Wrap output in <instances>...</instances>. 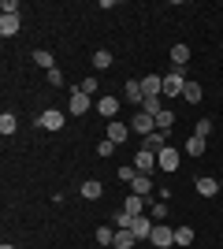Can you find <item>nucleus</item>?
<instances>
[{"instance_id":"f257e3e1","label":"nucleus","mask_w":223,"mask_h":249,"mask_svg":"<svg viewBox=\"0 0 223 249\" xmlns=\"http://www.w3.org/2000/svg\"><path fill=\"white\" fill-rule=\"evenodd\" d=\"M182 89H186V78H182V67H171V71L164 74V93H168V97H182Z\"/></svg>"},{"instance_id":"f03ea898","label":"nucleus","mask_w":223,"mask_h":249,"mask_svg":"<svg viewBox=\"0 0 223 249\" xmlns=\"http://www.w3.org/2000/svg\"><path fill=\"white\" fill-rule=\"evenodd\" d=\"M149 246H153V249H171V246H175V231L164 227V223H156L153 234H149Z\"/></svg>"},{"instance_id":"7ed1b4c3","label":"nucleus","mask_w":223,"mask_h":249,"mask_svg":"<svg viewBox=\"0 0 223 249\" xmlns=\"http://www.w3.org/2000/svg\"><path fill=\"white\" fill-rule=\"evenodd\" d=\"M64 123H67V115L60 112V108H45L41 119H37V126H41V130H64Z\"/></svg>"},{"instance_id":"20e7f679","label":"nucleus","mask_w":223,"mask_h":249,"mask_svg":"<svg viewBox=\"0 0 223 249\" xmlns=\"http://www.w3.org/2000/svg\"><path fill=\"white\" fill-rule=\"evenodd\" d=\"M156 167L160 171H179V149H160L156 153Z\"/></svg>"},{"instance_id":"39448f33","label":"nucleus","mask_w":223,"mask_h":249,"mask_svg":"<svg viewBox=\"0 0 223 249\" xmlns=\"http://www.w3.org/2000/svg\"><path fill=\"white\" fill-rule=\"evenodd\" d=\"M130 130H138V134H153V130H156V119H153V115H145V112H138L134 115V119H130Z\"/></svg>"},{"instance_id":"423d86ee","label":"nucleus","mask_w":223,"mask_h":249,"mask_svg":"<svg viewBox=\"0 0 223 249\" xmlns=\"http://www.w3.org/2000/svg\"><path fill=\"white\" fill-rule=\"evenodd\" d=\"M153 227H156V223H149L145 216H134V219H130V234H134L138 242H145L149 234H153Z\"/></svg>"},{"instance_id":"0eeeda50","label":"nucleus","mask_w":223,"mask_h":249,"mask_svg":"<svg viewBox=\"0 0 223 249\" xmlns=\"http://www.w3.org/2000/svg\"><path fill=\"white\" fill-rule=\"evenodd\" d=\"M134 167H138L141 175H153V167H156V153H149V149H138V156H134Z\"/></svg>"},{"instance_id":"6e6552de","label":"nucleus","mask_w":223,"mask_h":249,"mask_svg":"<svg viewBox=\"0 0 223 249\" xmlns=\"http://www.w3.org/2000/svg\"><path fill=\"white\" fill-rule=\"evenodd\" d=\"M141 93L145 97H160L164 93V78H160V74H145V78H141Z\"/></svg>"},{"instance_id":"1a4fd4ad","label":"nucleus","mask_w":223,"mask_h":249,"mask_svg":"<svg viewBox=\"0 0 223 249\" xmlns=\"http://www.w3.org/2000/svg\"><path fill=\"white\" fill-rule=\"evenodd\" d=\"M67 112H71V115H86V112H89V97H86L82 89H74V93H71V104H67Z\"/></svg>"},{"instance_id":"9d476101","label":"nucleus","mask_w":223,"mask_h":249,"mask_svg":"<svg viewBox=\"0 0 223 249\" xmlns=\"http://www.w3.org/2000/svg\"><path fill=\"white\" fill-rule=\"evenodd\" d=\"M97 112H101L108 123H112V119L119 115V101H116V97H101V101H97Z\"/></svg>"},{"instance_id":"9b49d317","label":"nucleus","mask_w":223,"mask_h":249,"mask_svg":"<svg viewBox=\"0 0 223 249\" xmlns=\"http://www.w3.org/2000/svg\"><path fill=\"white\" fill-rule=\"evenodd\" d=\"M141 149H149V153H160V149H168V130H153V134L145 138V145Z\"/></svg>"},{"instance_id":"f8f14e48","label":"nucleus","mask_w":223,"mask_h":249,"mask_svg":"<svg viewBox=\"0 0 223 249\" xmlns=\"http://www.w3.org/2000/svg\"><path fill=\"white\" fill-rule=\"evenodd\" d=\"M193 186H197V194H201V197H216V194H220V182H216V178H208V175H201Z\"/></svg>"},{"instance_id":"ddd939ff","label":"nucleus","mask_w":223,"mask_h":249,"mask_svg":"<svg viewBox=\"0 0 223 249\" xmlns=\"http://www.w3.org/2000/svg\"><path fill=\"white\" fill-rule=\"evenodd\" d=\"M127 134H130V130H127V123H119V119H112V123H108V134H104V138H112V142L119 145V142H127Z\"/></svg>"},{"instance_id":"4468645a","label":"nucleus","mask_w":223,"mask_h":249,"mask_svg":"<svg viewBox=\"0 0 223 249\" xmlns=\"http://www.w3.org/2000/svg\"><path fill=\"white\" fill-rule=\"evenodd\" d=\"M149 190H153V178L149 175H138L130 182V194H138V197H145V201H149Z\"/></svg>"},{"instance_id":"2eb2a0df","label":"nucleus","mask_w":223,"mask_h":249,"mask_svg":"<svg viewBox=\"0 0 223 249\" xmlns=\"http://www.w3.org/2000/svg\"><path fill=\"white\" fill-rule=\"evenodd\" d=\"M138 238L130 234V231H116V238H112V249H134Z\"/></svg>"},{"instance_id":"dca6fc26","label":"nucleus","mask_w":223,"mask_h":249,"mask_svg":"<svg viewBox=\"0 0 223 249\" xmlns=\"http://www.w3.org/2000/svg\"><path fill=\"white\" fill-rule=\"evenodd\" d=\"M0 34H4V37H15V34H19V15H0Z\"/></svg>"},{"instance_id":"f3484780","label":"nucleus","mask_w":223,"mask_h":249,"mask_svg":"<svg viewBox=\"0 0 223 249\" xmlns=\"http://www.w3.org/2000/svg\"><path fill=\"white\" fill-rule=\"evenodd\" d=\"M171 63H175V67H182V63H190V45H171Z\"/></svg>"},{"instance_id":"a211bd4d","label":"nucleus","mask_w":223,"mask_h":249,"mask_svg":"<svg viewBox=\"0 0 223 249\" xmlns=\"http://www.w3.org/2000/svg\"><path fill=\"white\" fill-rule=\"evenodd\" d=\"M112 60H116V56H112L108 49H97V52H93V71H108V67H112Z\"/></svg>"},{"instance_id":"6ab92c4d","label":"nucleus","mask_w":223,"mask_h":249,"mask_svg":"<svg viewBox=\"0 0 223 249\" xmlns=\"http://www.w3.org/2000/svg\"><path fill=\"white\" fill-rule=\"evenodd\" d=\"M182 101H186V104H201V82H186Z\"/></svg>"},{"instance_id":"aec40b11","label":"nucleus","mask_w":223,"mask_h":249,"mask_svg":"<svg viewBox=\"0 0 223 249\" xmlns=\"http://www.w3.org/2000/svg\"><path fill=\"white\" fill-rule=\"evenodd\" d=\"M141 208H145V197L130 194V197H127V205H123V212H127V216H141Z\"/></svg>"},{"instance_id":"412c9836","label":"nucleus","mask_w":223,"mask_h":249,"mask_svg":"<svg viewBox=\"0 0 223 249\" xmlns=\"http://www.w3.org/2000/svg\"><path fill=\"white\" fill-rule=\"evenodd\" d=\"M34 63L45 67V71H52V67H56V60H52V52H49V49H37V52H34Z\"/></svg>"},{"instance_id":"4be33fe9","label":"nucleus","mask_w":223,"mask_h":249,"mask_svg":"<svg viewBox=\"0 0 223 249\" xmlns=\"http://www.w3.org/2000/svg\"><path fill=\"white\" fill-rule=\"evenodd\" d=\"M15 126H19V119H15L11 112H4V115H0V134H4V138H11V134H15Z\"/></svg>"},{"instance_id":"5701e85b","label":"nucleus","mask_w":223,"mask_h":249,"mask_svg":"<svg viewBox=\"0 0 223 249\" xmlns=\"http://www.w3.org/2000/svg\"><path fill=\"white\" fill-rule=\"evenodd\" d=\"M78 194H82L86 201H97V197H101V182H97V178H89V182H82V190H78Z\"/></svg>"},{"instance_id":"b1692460","label":"nucleus","mask_w":223,"mask_h":249,"mask_svg":"<svg viewBox=\"0 0 223 249\" xmlns=\"http://www.w3.org/2000/svg\"><path fill=\"white\" fill-rule=\"evenodd\" d=\"M141 112H145V115H153V119H156V115L164 112V104H160L156 97H145V101H141Z\"/></svg>"},{"instance_id":"393cba45","label":"nucleus","mask_w":223,"mask_h":249,"mask_svg":"<svg viewBox=\"0 0 223 249\" xmlns=\"http://www.w3.org/2000/svg\"><path fill=\"white\" fill-rule=\"evenodd\" d=\"M127 101H130V104H141V101H145V93H141V82H127Z\"/></svg>"},{"instance_id":"a878e982","label":"nucleus","mask_w":223,"mask_h":249,"mask_svg":"<svg viewBox=\"0 0 223 249\" xmlns=\"http://www.w3.org/2000/svg\"><path fill=\"white\" fill-rule=\"evenodd\" d=\"M138 175H141V171H138L134 164H123V167H119V182H127V186H130V182H134Z\"/></svg>"},{"instance_id":"bb28decb","label":"nucleus","mask_w":223,"mask_h":249,"mask_svg":"<svg viewBox=\"0 0 223 249\" xmlns=\"http://www.w3.org/2000/svg\"><path fill=\"white\" fill-rule=\"evenodd\" d=\"M186 153H190V156H201L205 153V138H197V134L186 138Z\"/></svg>"},{"instance_id":"cd10ccee","label":"nucleus","mask_w":223,"mask_h":249,"mask_svg":"<svg viewBox=\"0 0 223 249\" xmlns=\"http://www.w3.org/2000/svg\"><path fill=\"white\" fill-rule=\"evenodd\" d=\"M171 123H175V112H171V108H164V112L156 115V130H168Z\"/></svg>"},{"instance_id":"c85d7f7f","label":"nucleus","mask_w":223,"mask_h":249,"mask_svg":"<svg viewBox=\"0 0 223 249\" xmlns=\"http://www.w3.org/2000/svg\"><path fill=\"white\" fill-rule=\"evenodd\" d=\"M116 153V142H112V138H101V142H97V156H112Z\"/></svg>"},{"instance_id":"c756f323","label":"nucleus","mask_w":223,"mask_h":249,"mask_svg":"<svg viewBox=\"0 0 223 249\" xmlns=\"http://www.w3.org/2000/svg\"><path fill=\"white\" fill-rule=\"evenodd\" d=\"M112 238H116V231H112V227H97V242H101V246L112 249Z\"/></svg>"},{"instance_id":"7c9ffc66","label":"nucleus","mask_w":223,"mask_h":249,"mask_svg":"<svg viewBox=\"0 0 223 249\" xmlns=\"http://www.w3.org/2000/svg\"><path fill=\"white\" fill-rule=\"evenodd\" d=\"M190 242H193V231L190 227H179V231H175V246H190Z\"/></svg>"},{"instance_id":"2f4dec72","label":"nucleus","mask_w":223,"mask_h":249,"mask_svg":"<svg viewBox=\"0 0 223 249\" xmlns=\"http://www.w3.org/2000/svg\"><path fill=\"white\" fill-rule=\"evenodd\" d=\"M78 89H82L86 97H93V93H97V74H89V78H82V82H78Z\"/></svg>"},{"instance_id":"473e14b6","label":"nucleus","mask_w":223,"mask_h":249,"mask_svg":"<svg viewBox=\"0 0 223 249\" xmlns=\"http://www.w3.org/2000/svg\"><path fill=\"white\" fill-rule=\"evenodd\" d=\"M193 134H197V138H208V134H212V119H197Z\"/></svg>"},{"instance_id":"72a5a7b5","label":"nucleus","mask_w":223,"mask_h":249,"mask_svg":"<svg viewBox=\"0 0 223 249\" xmlns=\"http://www.w3.org/2000/svg\"><path fill=\"white\" fill-rule=\"evenodd\" d=\"M153 219H168V205L164 201H153Z\"/></svg>"},{"instance_id":"f704fd0d","label":"nucleus","mask_w":223,"mask_h":249,"mask_svg":"<svg viewBox=\"0 0 223 249\" xmlns=\"http://www.w3.org/2000/svg\"><path fill=\"white\" fill-rule=\"evenodd\" d=\"M0 11H4V15H19V0H4Z\"/></svg>"},{"instance_id":"c9c22d12","label":"nucleus","mask_w":223,"mask_h":249,"mask_svg":"<svg viewBox=\"0 0 223 249\" xmlns=\"http://www.w3.org/2000/svg\"><path fill=\"white\" fill-rule=\"evenodd\" d=\"M49 82H52V86H64V71H56V67H52V71H49Z\"/></svg>"},{"instance_id":"e433bc0d","label":"nucleus","mask_w":223,"mask_h":249,"mask_svg":"<svg viewBox=\"0 0 223 249\" xmlns=\"http://www.w3.org/2000/svg\"><path fill=\"white\" fill-rule=\"evenodd\" d=\"M0 249H15V246H8V242H4V246H0Z\"/></svg>"},{"instance_id":"4c0bfd02","label":"nucleus","mask_w":223,"mask_h":249,"mask_svg":"<svg viewBox=\"0 0 223 249\" xmlns=\"http://www.w3.org/2000/svg\"><path fill=\"white\" fill-rule=\"evenodd\" d=\"M220 194H223V182H220Z\"/></svg>"},{"instance_id":"58836bf2","label":"nucleus","mask_w":223,"mask_h":249,"mask_svg":"<svg viewBox=\"0 0 223 249\" xmlns=\"http://www.w3.org/2000/svg\"><path fill=\"white\" fill-rule=\"evenodd\" d=\"M149 249H153V246H149Z\"/></svg>"}]
</instances>
